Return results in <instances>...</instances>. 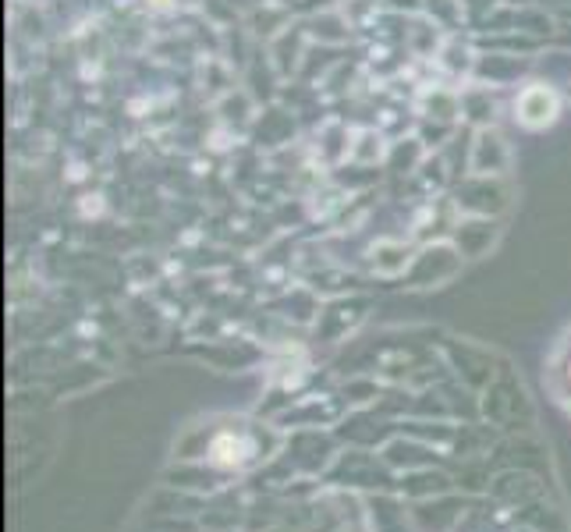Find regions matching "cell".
<instances>
[{
    "instance_id": "6da1fadb",
    "label": "cell",
    "mask_w": 571,
    "mask_h": 532,
    "mask_svg": "<svg viewBox=\"0 0 571 532\" xmlns=\"http://www.w3.org/2000/svg\"><path fill=\"white\" fill-rule=\"evenodd\" d=\"M558 114H561V96H558L554 85H547V82L526 85V89L519 93V100H515V117H519V125L529 128V132L551 128V125L558 121Z\"/></svg>"
},
{
    "instance_id": "7a4b0ae2",
    "label": "cell",
    "mask_w": 571,
    "mask_h": 532,
    "mask_svg": "<svg viewBox=\"0 0 571 532\" xmlns=\"http://www.w3.org/2000/svg\"><path fill=\"white\" fill-rule=\"evenodd\" d=\"M245 444L235 437V433H221L213 444H210V458H213V465H224V469H235V465H242L245 462Z\"/></svg>"
},
{
    "instance_id": "3957f363",
    "label": "cell",
    "mask_w": 571,
    "mask_h": 532,
    "mask_svg": "<svg viewBox=\"0 0 571 532\" xmlns=\"http://www.w3.org/2000/svg\"><path fill=\"white\" fill-rule=\"evenodd\" d=\"M565 376H568V383H571V355H568V362H565Z\"/></svg>"
}]
</instances>
